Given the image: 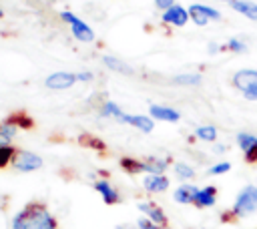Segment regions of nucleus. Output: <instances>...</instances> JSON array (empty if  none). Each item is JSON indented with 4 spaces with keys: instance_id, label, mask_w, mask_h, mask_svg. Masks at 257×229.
Segmentation results:
<instances>
[{
    "instance_id": "nucleus-1",
    "label": "nucleus",
    "mask_w": 257,
    "mask_h": 229,
    "mask_svg": "<svg viewBox=\"0 0 257 229\" xmlns=\"http://www.w3.org/2000/svg\"><path fill=\"white\" fill-rule=\"evenodd\" d=\"M12 229H56V221L44 205H26L14 215Z\"/></svg>"
},
{
    "instance_id": "nucleus-2",
    "label": "nucleus",
    "mask_w": 257,
    "mask_h": 229,
    "mask_svg": "<svg viewBox=\"0 0 257 229\" xmlns=\"http://www.w3.org/2000/svg\"><path fill=\"white\" fill-rule=\"evenodd\" d=\"M257 211V185H245L239 193L237 199L231 207L233 217H247Z\"/></svg>"
},
{
    "instance_id": "nucleus-3",
    "label": "nucleus",
    "mask_w": 257,
    "mask_h": 229,
    "mask_svg": "<svg viewBox=\"0 0 257 229\" xmlns=\"http://www.w3.org/2000/svg\"><path fill=\"white\" fill-rule=\"evenodd\" d=\"M231 84L247 100H257V68H241L233 74Z\"/></svg>"
},
{
    "instance_id": "nucleus-4",
    "label": "nucleus",
    "mask_w": 257,
    "mask_h": 229,
    "mask_svg": "<svg viewBox=\"0 0 257 229\" xmlns=\"http://www.w3.org/2000/svg\"><path fill=\"white\" fill-rule=\"evenodd\" d=\"M60 18L66 22V26L70 28L72 36H74L78 42H82V44H90V42L94 40V30H92V26H90L86 20H82L80 16H76L74 12H70V10H62V12H60Z\"/></svg>"
},
{
    "instance_id": "nucleus-5",
    "label": "nucleus",
    "mask_w": 257,
    "mask_h": 229,
    "mask_svg": "<svg viewBox=\"0 0 257 229\" xmlns=\"http://www.w3.org/2000/svg\"><path fill=\"white\" fill-rule=\"evenodd\" d=\"M76 82H78V76H76V72H70V70H56V72H50L44 78V86L48 90H54V92L68 90Z\"/></svg>"
},
{
    "instance_id": "nucleus-6",
    "label": "nucleus",
    "mask_w": 257,
    "mask_h": 229,
    "mask_svg": "<svg viewBox=\"0 0 257 229\" xmlns=\"http://www.w3.org/2000/svg\"><path fill=\"white\" fill-rule=\"evenodd\" d=\"M189 14L197 26H207L211 20H221V12L213 6H207V4H191Z\"/></svg>"
},
{
    "instance_id": "nucleus-7",
    "label": "nucleus",
    "mask_w": 257,
    "mask_h": 229,
    "mask_svg": "<svg viewBox=\"0 0 257 229\" xmlns=\"http://www.w3.org/2000/svg\"><path fill=\"white\" fill-rule=\"evenodd\" d=\"M237 145L239 149L243 151V157L247 163H253L257 165V137L253 133H247V131H241L237 133Z\"/></svg>"
},
{
    "instance_id": "nucleus-8",
    "label": "nucleus",
    "mask_w": 257,
    "mask_h": 229,
    "mask_svg": "<svg viewBox=\"0 0 257 229\" xmlns=\"http://www.w3.org/2000/svg\"><path fill=\"white\" fill-rule=\"evenodd\" d=\"M40 167H42V157L36 153L22 151L14 157V169L20 173H32V171H38Z\"/></svg>"
},
{
    "instance_id": "nucleus-9",
    "label": "nucleus",
    "mask_w": 257,
    "mask_h": 229,
    "mask_svg": "<svg viewBox=\"0 0 257 229\" xmlns=\"http://www.w3.org/2000/svg\"><path fill=\"white\" fill-rule=\"evenodd\" d=\"M161 18H163L165 24H171V26L181 28V26H185V24L189 22L191 14H189V8H183L181 4H173L171 8H167V10L163 12Z\"/></svg>"
},
{
    "instance_id": "nucleus-10",
    "label": "nucleus",
    "mask_w": 257,
    "mask_h": 229,
    "mask_svg": "<svg viewBox=\"0 0 257 229\" xmlns=\"http://www.w3.org/2000/svg\"><path fill=\"white\" fill-rule=\"evenodd\" d=\"M149 114L155 121H163V123H177L181 119V112L175 110L173 106H167V104H151Z\"/></svg>"
},
{
    "instance_id": "nucleus-11",
    "label": "nucleus",
    "mask_w": 257,
    "mask_h": 229,
    "mask_svg": "<svg viewBox=\"0 0 257 229\" xmlns=\"http://www.w3.org/2000/svg\"><path fill=\"white\" fill-rule=\"evenodd\" d=\"M143 187L149 193H163L169 189V179L163 173H147L143 177Z\"/></svg>"
},
{
    "instance_id": "nucleus-12",
    "label": "nucleus",
    "mask_w": 257,
    "mask_h": 229,
    "mask_svg": "<svg viewBox=\"0 0 257 229\" xmlns=\"http://www.w3.org/2000/svg\"><path fill=\"white\" fill-rule=\"evenodd\" d=\"M120 123L131 125V127H135V129H139V131H143V133H151V131L155 129V119H153V117H145V114H131V112H124V117H122Z\"/></svg>"
},
{
    "instance_id": "nucleus-13",
    "label": "nucleus",
    "mask_w": 257,
    "mask_h": 229,
    "mask_svg": "<svg viewBox=\"0 0 257 229\" xmlns=\"http://www.w3.org/2000/svg\"><path fill=\"white\" fill-rule=\"evenodd\" d=\"M197 191H199V187H195V185H191V183H183L181 187L175 189L173 199H175L177 203H181V205H189V203L195 201Z\"/></svg>"
},
{
    "instance_id": "nucleus-14",
    "label": "nucleus",
    "mask_w": 257,
    "mask_h": 229,
    "mask_svg": "<svg viewBox=\"0 0 257 229\" xmlns=\"http://www.w3.org/2000/svg\"><path fill=\"white\" fill-rule=\"evenodd\" d=\"M215 203H217V189L213 185H207V187L199 189L197 197L193 201V205H197V207H213Z\"/></svg>"
},
{
    "instance_id": "nucleus-15",
    "label": "nucleus",
    "mask_w": 257,
    "mask_h": 229,
    "mask_svg": "<svg viewBox=\"0 0 257 229\" xmlns=\"http://www.w3.org/2000/svg\"><path fill=\"white\" fill-rule=\"evenodd\" d=\"M231 8L235 12H239L241 16L257 22V4L255 2H251V0H233L231 2Z\"/></svg>"
},
{
    "instance_id": "nucleus-16",
    "label": "nucleus",
    "mask_w": 257,
    "mask_h": 229,
    "mask_svg": "<svg viewBox=\"0 0 257 229\" xmlns=\"http://www.w3.org/2000/svg\"><path fill=\"white\" fill-rule=\"evenodd\" d=\"M139 209L147 215V219H151V221H155V223H159V225H165L167 223V217H165V213H163V209L161 207H157L155 203H139Z\"/></svg>"
},
{
    "instance_id": "nucleus-17",
    "label": "nucleus",
    "mask_w": 257,
    "mask_h": 229,
    "mask_svg": "<svg viewBox=\"0 0 257 229\" xmlns=\"http://www.w3.org/2000/svg\"><path fill=\"white\" fill-rule=\"evenodd\" d=\"M102 64H104L108 70L116 72V74H133V68H131L124 60H120V58H116V56H102Z\"/></svg>"
},
{
    "instance_id": "nucleus-18",
    "label": "nucleus",
    "mask_w": 257,
    "mask_h": 229,
    "mask_svg": "<svg viewBox=\"0 0 257 229\" xmlns=\"http://www.w3.org/2000/svg\"><path fill=\"white\" fill-rule=\"evenodd\" d=\"M94 189H96V193H100V197L104 199V203L112 205V203L118 201V193H116V189H114L110 183H106V181H96V183H94Z\"/></svg>"
},
{
    "instance_id": "nucleus-19",
    "label": "nucleus",
    "mask_w": 257,
    "mask_h": 229,
    "mask_svg": "<svg viewBox=\"0 0 257 229\" xmlns=\"http://www.w3.org/2000/svg\"><path fill=\"white\" fill-rule=\"evenodd\" d=\"M201 74L199 72H183V74H175L173 76V82L175 84H181V86H197L201 84Z\"/></svg>"
},
{
    "instance_id": "nucleus-20",
    "label": "nucleus",
    "mask_w": 257,
    "mask_h": 229,
    "mask_svg": "<svg viewBox=\"0 0 257 229\" xmlns=\"http://www.w3.org/2000/svg\"><path fill=\"white\" fill-rule=\"evenodd\" d=\"M100 114L102 117H110V119H114V121H122V117H124V110L114 102V100H106L104 104H102V108H100Z\"/></svg>"
},
{
    "instance_id": "nucleus-21",
    "label": "nucleus",
    "mask_w": 257,
    "mask_h": 229,
    "mask_svg": "<svg viewBox=\"0 0 257 229\" xmlns=\"http://www.w3.org/2000/svg\"><path fill=\"white\" fill-rule=\"evenodd\" d=\"M195 137L199 141H205V143H215L217 141V127L213 125H201L195 129Z\"/></svg>"
},
{
    "instance_id": "nucleus-22",
    "label": "nucleus",
    "mask_w": 257,
    "mask_h": 229,
    "mask_svg": "<svg viewBox=\"0 0 257 229\" xmlns=\"http://www.w3.org/2000/svg\"><path fill=\"white\" fill-rule=\"evenodd\" d=\"M169 161L167 159H157V157H151L147 161H143V171L147 173H163L167 169Z\"/></svg>"
},
{
    "instance_id": "nucleus-23",
    "label": "nucleus",
    "mask_w": 257,
    "mask_h": 229,
    "mask_svg": "<svg viewBox=\"0 0 257 229\" xmlns=\"http://www.w3.org/2000/svg\"><path fill=\"white\" fill-rule=\"evenodd\" d=\"M16 125H12V123H2L0 125V143H10L12 139H14V135H16Z\"/></svg>"
},
{
    "instance_id": "nucleus-24",
    "label": "nucleus",
    "mask_w": 257,
    "mask_h": 229,
    "mask_svg": "<svg viewBox=\"0 0 257 229\" xmlns=\"http://www.w3.org/2000/svg\"><path fill=\"white\" fill-rule=\"evenodd\" d=\"M175 175H177L181 181H189V179L195 177V171H193V167L187 165V163H177V165H175Z\"/></svg>"
},
{
    "instance_id": "nucleus-25",
    "label": "nucleus",
    "mask_w": 257,
    "mask_h": 229,
    "mask_svg": "<svg viewBox=\"0 0 257 229\" xmlns=\"http://www.w3.org/2000/svg\"><path fill=\"white\" fill-rule=\"evenodd\" d=\"M14 157V149L6 143H0V167L8 165V161Z\"/></svg>"
},
{
    "instance_id": "nucleus-26",
    "label": "nucleus",
    "mask_w": 257,
    "mask_h": 229,
    "mask_svg": "<svg viewBox=\"0 0 257 229\" xmlns=\"http://www.w3.org/2000/svg\"><path fill=\"white\" fill-rule=\"evenodd\" d=\"M225 48H229L231 52L241 54V52H247V42H243L241 38H231V40L227 42V46H225Z\"/></svg>"
},
{
    "instance_id": "nucleus-27",
    "label": "nucleus",
    "mask_w": 257,
    "mask_h": 229,
    "mask_svg": "<svg viewBox=\"0 0 257 229\" xmlns=\"http://www.w3.org/2000/svg\"><path fill=\"white\" fill-rule=\"evenodd\" d=\"M229 169H231V163L221 161V163H215V165L209 167V175H225Z\"/></svg>"
},
{
    "instance_id": "nucleus-28",
    "label": "nucleus",
    "mask_w": 257,
    "mask_h": 229,
    "mask_svg": "<svg viewBox=\"0 0 257 229\" xmlns=\"http://www.w3.org/2000/svg\"><path fill=\"white\" fill-rule=\"evenodd\" d=\"M139 229H165V225H159L151 219H141L139 221Z\"/></svg>"
},
{
    "instance_id": "nucleus-29",
    "label": "nucleus",
    "mask_w": 257,
    "mask_h": 229,
    "mask_svg": "<svg viewBox=\"0 0 257 229\" xmlns=\"http://www.w3.org/2000/svg\"><path fill=\"white\" fill-rule=\"evenodd\" d=\"M173 4H175V0H155V6H157L159 10H163V12H165L167 8H171Z\"/></svg>"
},
{
    "instance_id": "nucleus-30",
    "label": "nucleus",
    "mask_w": 257,
    "mask_h": 229,
    "mask_svg": "<svg viewBox=\"0 0 257 229\" xmlns=\"http://www.w3.org/2000/svg\"><path fill=\"white\" fill-rule=\"evenodd\" d=\"M76 76H78V82H90L94 76H92V72H76Z\"/></svg>"
},
{
    "instance_id": "nucleus-31",
    "label": "nucleus",
    "mask_w": 257,
    "mask_h": 229,
    "mask_svg": "<svg viewBox=\"0 0 257 229\" xmlns=\"http://www.w3.org/2000/svg\"><path fill=\"white\" fill-rule=\"evenodd\" d=\"M219 50H221L219 44H211V46H209V52H219Z\"/></svg>"
},
{
    "instance_id": "nucleus-32",
    "label": "nucleus",
    "mask_w": 257,
    "mask_h": 229,
    "mask_svg": "<svg viewBox=\"0 0 257 229\" xmlns=\"http://www.w3.org/2000/svg\"><path fill=\"white\" fill-rule=\"evenodd\" d=\"M219 2H227V4H231V2H233V0H219Z\"/></svg>"
},
{
    "instance_id": "nucleus-33",
    "label": "nucleus",
    "mask_w": 257,
    "mask_h": 229,
    "mask_svg": "<svg viewBox=\"0 0 257 229\" xmlns=\"http://www.w3.org/2000/svg\"><path fill=\"white\" fill-rule=\"evenodd\" d=\"M0 18H2V10H0Z\"/></svg>"
}]
</instances>
